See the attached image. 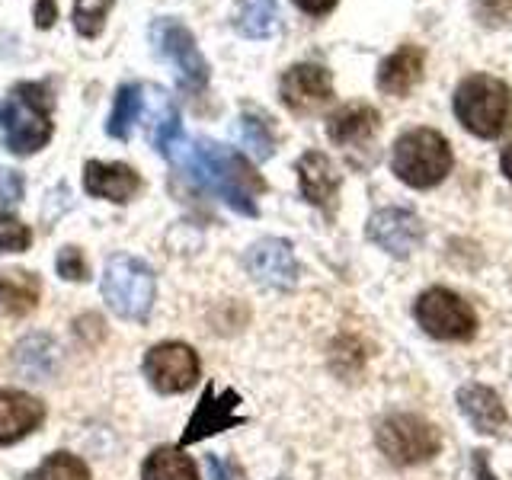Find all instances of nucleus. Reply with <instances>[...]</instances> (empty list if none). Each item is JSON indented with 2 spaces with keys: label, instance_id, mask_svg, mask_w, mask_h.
Masks as SVG:
<instances>
[{
  "label": "nucleus",
  "instance_id": "1",
  "mask_svg": "<svg viewBox=\"0 0 512 480\" xmlns=\"http://www.w3.org/2000/svg\"><path fill=\"white\" fill-rule=\"evenodd\" d=\"M176 167H183L192 173V180L199 186L212 189L215 196H221L234 212L240 215H256V196L266 192V180L256 173L244 154H237L231 148H221L215 141H186L183 135H176L167 151H164Z\"/></svg>",
  "mask_w": 512,
  "mask_h": 480
},
{
  "label": "nucleus",
  "instance_id": "2",
  "mask_svg": "<svg viewBox=\"0 0 512 480\" xmlns=\"http://www.w3.org/2000/svg\"><path fill=\"white\" fill-rule=\"evenodd\" d=\"M0 128L13 154H36L52 138V96L42 84L13 87L0 106Z\"/></svg>",
  "mask_w": 512,
  "mask_h": 480
},
{
  "label": "nucleus",
  "instance_id": "3",
  "mask_svg": "<svg viewBox=\"0 0 512 480\" xmlns=\"http://www.w3.org/2000/svg\"><path fill=\"white\" fill-rule=\"evenodd\" d=\"M455 116L477 138H500L512 122V90L500 77L474 74L455 90Z\"/></svg>",
  "mask_w": 512,
  "mask_h": 480
},
{
  "label": "nucleus",
  "instance_id": "4",
  "mask_svg": "<svg viewBox=\"0 0 512 480\" xmlns=\"http://www.w3.org/2000/svg\"><path fill=\"white\" fill-rule=\"evenodd\" d=\"M391 167L400 183L413 189H432L452 170V144L436 128H413L397 138Z\"/></svg>",
  "mask_w": 512,
  "mask_h": 480
},
{
  "label": "nucleus",
  "instance_id": "5",
  "mask_svg": "<svg viewBox=\"0 0 512 480\" xmlns=\"http://www.w3.org/2000/svg\"><path fill=\"white\" fill-rule=\"evenodd\" d=\"M103 301L122 320H148L154 304V272L128 253L109 256L103 269Z\"/></svg>",
  "mask_w": 512,
  "mask_h": 480
},
{
  "label": "nucleus",
  "instance_id": "6",
  "mask_svg": "<svg viewBox=\"0 0 512 480\" xmlns=\"http://www.w3.org/2000/svg\"><path fill=\"white\" fill-rule=\"evenodd\" d=\"M375 439H378V448L384 452V458L400 464V468L429 461L442 445L439 429L426 423L423 416H413V413H394L388 420H381Z\"/></svg>",
  "mask_w": 512,
  "mask_h": 480
},
{
  "label": "nucleus",
  "instance_id": "7",
  "mask_svg": "<svg viewBox=\"0 0 512 480\" xmlns=\"http://www.w3.org/2000/svg\"><path fill=\"white\" fill-rule=\"evenodd\" d=\"M151 45L173 68L176 84L186 93H199L208 84V64L199 52L196 36L180 20H157L151 26Z\"/></svg>",
  "mask_w": 512,
  "mask_h": 480
},
{
  "label": "nucleus",
  "instance_id": "8",
  "mask_svg": "<svg viewBox=\"0 0 512 480\" xmlns=\"http://www.w3.org/2000/svg\"><path fill=\"white\" fill-rule=\"evenodd\" d=\"M416 324L436 340H471L477 333V314L461 295L448 288H429L416 298Z\"/></svg>",
  "mask_w": 512,
  "mask_h": 480
},
{
  "label": "nucleus",
  "instance_id": "9",
  "mask_svg": "<svg viewBox=\"0 0 512 480\" xmlns=\"http://www.w3.org/2000/svg\"><path fill=\"white\" fill-rule=\"evenodd\" d=\"M199 356L186 343H160L144 356V378L160 394H183L199 378Z\"/></svg>",
  "mask_w": 512,
  "mask_h": 480
},
{
  "label": "nucleus",
  "instance_id": "10",
  "mask_svg": "<svg viewBox=\"0 0 512 480\" xmlns=\"http://www.w3.org/2000/svg\"><path fill=\"white\" fill-rule=\"evenodd\" d=\"M244 263L250 269V276L266 285V288H279V292H288V288L298 285V263L288 240L279 237H263L247 250Z\"/></svg>",
  "mask_w": 512,
  "mask_h": 480
},
{
  "label": "nucleus",
  "instance_id": "11",
  "mask_svg": "<svg viewBox=\"0 0 512 480\" xmlns=\"http://www.w3.org/2000/svg\"><path fill=\"white\" fill-rule=\"evenodd\" d=\"M279 96L292 112H317L333 100V77L320 64H295L282 74Z\"/></svg>",
  "mask_w": 512,
  "mask_h": 480
},
{
  "label": "nucleus",
  "instance_id": "12",
  "mask_svg": "<svg viewBox=\"0 0 512 480\" xmlns=\"http://www.w3.org/2000/svg\"><path fill=\"white\" fill-rule=\"evenodd\" d=\"M423 221L407 208H381L368 218V237L391 256H410L423 244Z\"/></svg>",
  "mask_w": 512,
  "mask_h": 480
},
{
  "label": "nucleus",
  "instance_id": "13",
  "mask_svg": "<svg viewBox=\"0 0 512 480\" xmlns=\"http://www.w3.org/2000/svg\"><path fill=\"white\" fill-rule=\"evenodd\" d=\"M237 404H240V397L234 391H224L218 397L215 384H208V388L202 391L196 413H192V420H189V426L183 432V445H192L199 439L215 436V432H224V429H231L237 423H244V416H237Z\"/></svg>",
  "mask_w": 512,
  "mask_h": 480
},
{
  "label": "nucleus",
  "instance_id": "14",
  "mask_svg": "<svg viewBox=\"0 0 512 480\" xmlns=\"http://www.w3.org/2000/svg\"><path fill=\"white\" fill-rule=\"evenodd\" d=\"M45 420L42 400H36L26 391H0V445H13L36 432Z\"/></svg>",
  "mask_w": 512,
  "mask_h": 480
},
{
  "label": "nucleus",
  "instance_id": "15",
  "mask_svg": "<svg viewBox=\"0 0 512 480\" xmlns=\"http://www.w3.org/2000/svg\"><path fill=\"white\" fill-rule=\"evenodd\" d=\"M84 186L96 199L128 202L144 189V180L128 164H103V160H90V164L84 167Z\"/></svg>",
  "mask_w": 512,
  "mask_h": 480
},
{
  "label": "nucleus",
  "instance_id": "16",
  "mask_svg": "<svg viewBox=\"0 0 512 480\" xmlns=\"http://www.w3.org/2000/svg\"><path fill=\"white\" fill-rule=\"evenodd\" d=\"M298 183H301V196L317 208H330L336 205V192H340V173L330 164L327 154L308 151L298 160Z\"/></svg>",
  "mask_w": 512,
  "mask_h": 480
},
{
  "label": "nucleus",
  "instance_id": "17",
  "mask_svg": "<svg viewBox=\"0 0 512 480\" xmlns=\"http://www.w3.org/2000/svg\"><path fill=\"white\" fill-rule=\"evenodd\" d=\"M458 410L468 416V423L477 432H487V436L500 432L509 420L500 394H496L493 388H484V384H468V388H461L458 391Z\"/></svg>",
  "mask_w": 512,
  "mask_h": 480
},
{
  "label": "nucleus",
  "instance_id": "18",
  "mask_svg": "<svg viewBox=\"0 0 512 480\" xmlns=\"http://www.w3.org/2000/svg\"><path fill=\"white\" fill-rule=\"evenodd\" d=\"M42 282L29 269H4L0 272V314L26 317L39 308Z\"/></svg>",
  "mask_w": 512,
  "mask_h": 480
},
{
  "label": "nucleus",
  "instance_id": "19",
  "mask_svg": "<svg viewBox=\"0 0 512 480\" xmlns=\"http://www.w3.org/2000/svg\"><path fill=\"white\" fill-rule=\"evenodd\" d=\"M423 80V52L416 45H404L378 68V87L391 96H407Z\"/></svg>",
  "mask_w": 512,
  "mask_h": 480
},
{
  "label": "nucleus",
  "instance_id": "20",
  "mask_svg": "<svg viewBox=\"0 0 512 480\" xmlns=\"http://www.w3.org/2000/svg\"><path fill=\"white\" fill-rule=\"evenodd\" d=\"M378 112L365 103H352L343 106L340 112H333L330 122H327V135L330 141L343 144V148H352V144H365L378 132Z\"/></svg>",
  "mask_w": 512,
  "mask_h": 480
},
{
  "label": "nucleus",
  "instance_id": "21",
  "mask_svg": "<svg viewBox=\"0 0 512 480\" xmlns=\"http://www.w3.org/2000/svg\"><path fill=\"white\" fill-rule=\"evenodd\" d=\"M279 26L276 0H240L234 7V29L247 39H266Z\"/></svg>",
  "mask_w": 512,
  "mask_h": 480
},
{
  "label": "nucleus",
  "instance_id": "22",
  "mask_svg": "<svg viewBox=\"0 0 512 480\" xmlns=\"http://www.w3.org/2000/svg\"><path fill=\"white\" fill-rule=\"evenodd\" d=\"M141 480H199L196 461L183 455L180 448H157L144 461Z\"/></svg>",
  "mask_w": 512,
  "mask_h": 480
},
{
  "label": "nucleus",
  "instance_id": "23",
  "mask_svg": "<svg viewBox=\"0 0 512 480\" xmlns=\"http://www.w3.org/2000/svg\"><path fill=\"white\" fill-rule=\"evenodd\" d=\"M141 96H144V87L138 84H125L116 93V106H112V116L106 125V132L112 138H128V128L141 116Z\"/></svg>",
  "mask_w": 512,
  "mask_h": 480
},
{
  "label": "nucleus",
  "instance_id": "24",
  "mask_svg": "<svg viewBox=\"0 0 512 480\" xmlns=\"http://www.w3.org/2000/svg\"><path fill=\"white\" fill-rule=\"evenodd\" d=\"M26 480H90V468L77 455L55 452V455H48L36 471H29Z\"/></svg>",
  "mask_w": 512,
  "mask_h": 480
},
{
  "label": "nucleus",
  "instance_id": "25",
  "mask_svg": "<svg viewBox=\"0 0 512 480\" xmlns=\"http://www.w3.org/2000/svg\"><path fill=\"white\" fill-rule=\"evenodd\" d=\"M48 346V336H29V340H23L20 346H16L13 352V365H20L23 372L29 375V381H42L48 372H52V365H48L45 359L55 362V352H48V356H39V352Z\"/></svg>",
  "mask_w": 512,
  "mask_h": 480
},
{
  "label": "nucleus",
  "instance_id": "26",
  "mask_svg": "<svg viewBox=\"0 0 512 480\" xmlns=\"http://www.w3.org/2000/svg\"><path fill=\"white\" fill-rule=\"evenodd\" d=\"M112 4H116V0H77V7H74V26H77L80 36H87V39L100 36Z\"/></svg>",
  "mask_w": 512,
  "mask_h": 480
},
{
  "label": "nucleus",
  "instance_id": "27",
  "mask_svg": "<svg viewBox=\"0 0 512 480\" xmlns=\"http://www.w3.org/2000/svg\"><path fill=\"white\" fill-rule=\"evenodd\" d=\"M240 138H244V148L256 157V160H266L276 151V138H272L269 125L256 116H244L240 119Z\"/></svg>",
  "mask_w": 512,
  "mask_h": 480
},
{
  "label": "nucleus",
  "instance_id": "28",
  "mask_svg": "<svg viewBox=\"0 0 512 480\" xmlns=\"http://www.w3.org/2000/svg\"><path fill=\"white\" fill-rule=\"evenodd\" d=\"M32 244V231L20 218L0 215V253H23Z\"/></svg>",
  "mask_w": 512,
  "mask_h": 480
},
{
  "label": "nucleus",
  "instance_id": "29",
  "mask_svg": "<svg viewBox=\"0 0 512 480\" xmlns=\"http://www.w3.org/2000/svg\"><path fill=\"white\" fill-rule=\"evenodd\" d=\"M58 276L61 279H71V282H87L90 279V269H87L84 253H80L77 247H64L58 253Z\"/></svg>",
  "mask_w": 512,
  "mask_h": 480
},
{
  "label": "nucleus",
  "instance_id": "30",
  "mask_svg": "<svg viewBox=\"0 0 512 480\" xmlns=\"http://www.w3.org/2000/svg\"><path fill=\"white\" fill-rule=\"evenodd\" d=\"M474 10H477V16H484V23L503 20V16L512 10V0H474Z\"/></svg>",
  "mask_w": 512,
  "mask_h": 480
},
{
  "label": "nucleus",
  "instance_id": "31",
  "mask_svg": "<svg viewBox=\"0 0 512 480\" xmlns=\"http://www.w3.org/2000/svg\"><path fill=\"white\" fill-rule=\"evenodd\" d=\"M55 20H58L55 0H39V4H36V26H39V29H48Z\"/></svg>",
  "mask_w": 512,
  "mask_h": 480
},
{
  "label": "nucleus",
  "instance_id": "32",
  "mask_svg": "<svg viewBox=\"0 0 512 480\" xmlns=\"http://www.w3.org/2000/svg\"><path fill=\"white\" fill-rule=\"evenodd\" d=\"M292 4L298 7V10H304V13H327V10H333L340 0H292Z\"/></svg>",
  "mask_w": 512,
  "mask_h": 480
},
{
  "label": "nucleus",
  "instance_id": "33",
  "mask_svg": "<svg viewBox=\"0 0 512 480\" xmlns=\"http://www.w3.org/2000/svg\"><path fill=\"white\" fill-rule=\"evenodd\" d=\"M474 477L477 480H496L493 471H490V464H487V458H484V452L474 455Z\"/></svg>",
  "mask_w": 512,
  "mask_h": 480
},
{
  "label": "nucleus",
  "instance_id": "34",
  "mask_svg": "<svg viewBox=\"0 0 512 480\" xmlns=\"http://www.w3.org/2000/svg\"><path fill=\"white\" fill-rule=\"evenodd\" d=\"M208 468H212L215 480H228V477H231L228 471H234V464H228V461H218V458L212 455V458H208Z\"/></svg>",
  "mask_w": 512,
  "mask_h": 480
},
{
  "label": "nucleus",
  "instance_id": "35",
  "mask_svg": "<svg viewBox=\"0 0 512 480\" xmlns=\"http://www.w3.org/2000/svg\"><path fill=\"white\" fill-rule=\"evenodd\" d=\"M500 164H503V173L509 176V180H512V144H509V148L503 151V157H500Z\"/></svg>",
  "mask_w": 512,
  "mask_h": 480
}]
</instances>
